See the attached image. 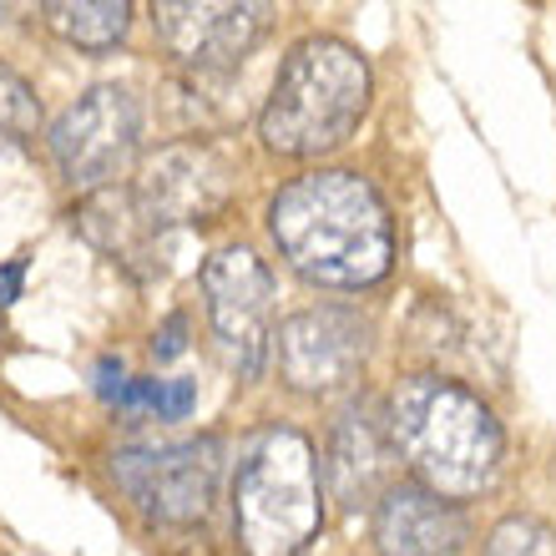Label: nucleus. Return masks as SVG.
I'll list each match as a JSON object with an SVG mask.
<instances>
[{"instance_id": "obj_10", "label": "nucleus", "mask_w": 556, "mask_h": 556, "mask_svg": "<svg viewBox=\"0 0 556 556\" xmlns=\"http://www.w3.org/2000/svg\"><path fill=\"white\" fill-rule=\"evenodd\" d=\"M137 198L162 228L203 223L228 207L233 198V167L207 142H167L142 162Z\"/></svg>"}, {"instance_id": "obj_18", "label": "nucleus", "mask_w": 556, "mask_h": 556, "mask_svg": "<svg viewBox=\"0 0 556 556\" xmlns=\"http://www.w3.org/2000/svg\"><path fill=\"white\" fill-rule=\"evenodd\" d=\"M188 319H182V314H173V319L162 324L157 329V339H152V354H157V359H177V354L188 350Z\"/></svg>"}, {"instance_id": "obj_7", "label": "nucleus", "mask_w": 556, "mask_h": 556, "mask_svg": "<svg viewBox=\"0 0 556 556\" xmlns=\"http://www.w3.org/2000/svg\"><path fill=\"white\" fill-rule=\"evenodd\" d=\"M223 476L218 440H182V445H162V451H122L117 455V481L132 491V501L147 516L192 527L213 511Z\"/></svg>"}, {"instance_id": "obj_17", "label": "nucleus", "mask_w": 556, "mask_h": 556, "mask_svg": "<svg viewBox=\"0 0 556 556\" xmlns=\"http://www.w3.org/2000/svg\"><path fill=\"white\" fill-rule=\"evenodd\" d=\"M198 400V384L192 380H162V395H157V415L162 420H182Z\"/></svg>"}, {"instance_id": "obj_4", "label": "nucleus", "mask_w": 556, "mask_h": 556, "mask_svg": "<svg viewBox=\"0 0 556 556\" xmlns=\"http://www.w3.org/2000/svg\"><path fill=\"white\" fill-rule=\"evenodd\" d=\"M233 527L249 556H299L324 527L319 460L299 430H264L238 466Z\"/></svg>"}, {"instance_id": "obj_11", "label": "nucleus", "mask_w": 556, "mask_h": 556, "mask_svg": "<svg viewBox=\"0 0 556 556\" xmlns=\"http://www.w3.org/2000/svg\"><path fill=\"white\" fill-rule=\"evenodd\" d=\"M76 233L87 238L97 253L122 264L132 278H157L167 264V228L142 207L137 188H97L87 192L72 213Z\"/></svg>"}, {"instance_id": "obj_3", "label": "nucleus", "mask_w": 556, "mask_h": 556, "mask_svg": "<svg viewBox=\"0 0 556 556\" xmlns=\"http://www.w3.org/2000/svg\"><path fill=\"white\" fill-rule=\"evenodd\" d=\"M369 61L339 36H308L289 51L264 112L258 137L278 157H324L350 142L369 106Z\"/></svg>"}, {"instance_id": "obj_5", "label": "nucleus", "mask_w": 556, "mask_h": 556, "mask_svg": "<svg viewBox=\"0 0 556 556\" xmlns=\"http://www.w3.org/2000/svg\"><path fill=\"white\" fill-rule=\"evenodd\" d=\"M137 132H142V112H137L127 87H91L81 91L51 127V152H56L61 173L76 188H112L137 152Z\"/></svg>"}, {"instance_id": "obj_12", "label": "nucleus", "mask_w": 556, "mask_h": 556, "mask_svg": "<svg viewBox=\"0 0 556 556\" xmlns=\"http://www.w3.org/2000/svg\"><path fill=\"white\" fill-rule=\"evenodd\" d=\"M375 542L384 556H455L466 546V516L425 485H390L375 506Z\"/></svg>"}, {"instance_id": "obj_20", "label": "nucleus", "mask_w": 556, "mask_h": 556, "mask_svg": "<svg viewBox=\"0 0 556 556\" xmlns=\"http://www.w3.org/2000/svg\"><path fill=\"white\" fill-rule=\"evenodd\" d=\"M97 395H102V400H117L122 395V365H117V359H102V365H97Z\"/></svg>"}, {"instance_id": "obj_2", "label": "nucleus", "mask_w": 556, "mask_h": 556, "mask_svg": "<svg viewBox=\"0 0 556 556\" xmlns=\"http://www.w3.org/2000/svg\"><path fill=\"white\" fill-rule=\"evenodd\" d=\"M390 445L435 496H476L501 470V425L481 395L440 375H410L390 395Z\"/></svg>"}, {"instance_id": "obj_19", "label": "nucleus", "mask_w": 556, "mask_h": 556, "mask_svg": "<svg viewBox=\"0 0 556 556\" xmlns=\"http://www.w3.org/2000/svg\"><path fill=\"white\" fill-rule=\"evenodd\" d=\"M26 289V258H11V264H0V308H11Z\"/></svg>"}, {"instance_id": "obj_8", "label": "nucleus", "mask_w": 556, "mask_h": 556, "mask_svg": "<svg viewBox=\"0 0 556 556\" xmlns=\"http://www.w3.org/2000/svg\"><path fill=\"white\" fill-rule=\"evenodd\" d=\"M369 365V324L354 308H304L278 324V369L304 395H339Z\"/></svg>"}, {"instance_id": "obj_16", "label": "nucleus", "mask_w": 556, "mask_h": 556, "mask_svg": "<svg viewBox=\"0 0 556 556\" xmlns=\"http://www.w3.org/2000/svg\"><path fill=\"white\" fill-rule=\"evenodd\" d=\"M485 556H556V531L536 516H506L491 542H485Z\"/></svg>"}, {"instance_id": "obj_9", "label": "nucleus", "mask_w": 556, "mask_h": 556, "mask_svg": "<svg viewBox=\"0 0 556 556\" xmlns=\"http://www.w3.org/2000/svg\"><path fill=\"white\" fill-rule=\"evenodd\" d=\"M207 319L223 350L233 354L243 380H253L268 359V308H274V274L253 249H218L203 264Z\"/></svg>"}, {"instance_id": "obj_6", "label": "nucleus", "mask_w": 556, "mask_h": 556, "mask_svg": "<svg viewBox=\"0 0 556 556\" xmlns=\"http://www.w3.org/2000/svg\"><path fill=\"white\" fill-rule=\"evenodd\" d=\"M157 41L173 51L192 76L223 81L243 66L253 46L268 30V5H238V0H167L152 11Z\"/></svg>"}, {"instance_id": "obj_14", "label": "nucleus", "mask_w": 556, "mask_h": 556, "mask_svg": "<svg viewBox=\"0 0 556 556\" xmlns=\"http://www.w3.org/2000/svg\"><path fill=\"white\" fill-rule=\"evenodd\" d=\"M41 15L61 41L81 46V51H112L132 26L127 0H51L41 5Z\"/></svg>"}, {"instance_id": "obj_1", "label": "nucleus", "mask_w": 556, "mask_h": 556, "mask_svg": "<svg viewBox=\"0 0 556 556\" xmlns=\"http://www.w3.org/2000/svg\"><path fill=\"white\" fill-rule=\"evenodd\" d=\"M268 233L293 274L324 289H369L395 264L390 207L359 173L319 167L268 203Z\"/></svg>"}, {"instance_id": "obj_13", "label": "nucleus", "mask_w": 556, "mask_h": 556, "mask_svg": "<svg viewBox=\"0 0 556 556\" xmlns=\"http://www.w3.org/2000/svg\"><path fill=\"white\" fill-rule=\"evenodd\" d=\"M390 460H395V445H390V430L375 425L365 410H350L334 425V440H329V491L334 501H375L380 491H390Z\"/></svg>"}, {"instance_id": "obj_15", "label": "nucleus", "mask_w": 556, "mask_h": 556, "mask_svg": "<svg viewBox=\"0 0 556 556\" xmlns=\"http://www.w3.org/2000/svg\"><path fill=\"white\" fill-rule=\"evenodd\" d=\"M0 132L15 142L41 132V102H36L26 76H15L11 66H0Z\"/></svg>"}]
</instances>
